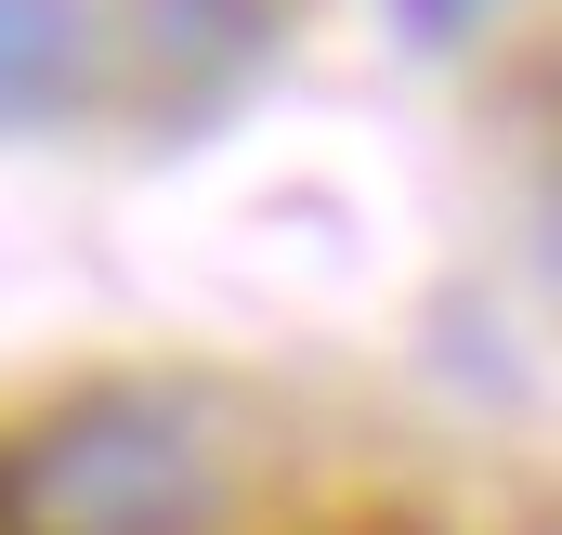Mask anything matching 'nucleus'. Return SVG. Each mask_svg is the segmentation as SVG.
Segmentation results:
<instances>
[{"label": "nucleus", "instance_id": "nucleus-1", "mask_svg": "<svg viewBox=\"0 0 562 535\" xmlns=\"http://www.w3.org/2000/svg\"><path fill=\"white\" fill-rule=\"evenodd\" d=\"M0 535H210V457L157 405H79L0 470Z\"/></svg>", "mask_w": 562, "mask_h": 535}, {"label": "nucleus", "instance_id": "nucleus-2", "mask_svg": "<svg viewBox=\"0 0 562 535\" xmlns=\"http://www.w3.org/2000/svg\"><path fill=\"white\" fill-rule=\"evenodd\" d=\"M66 39H79L66 0H0V118H26V105L66 92Z\"/></svg>", "mask_w": 562, "mask_h": 535}]
</instances>
